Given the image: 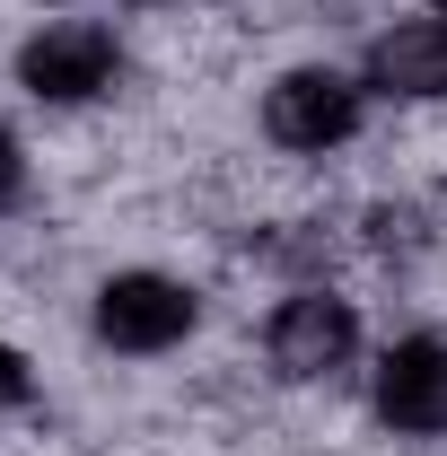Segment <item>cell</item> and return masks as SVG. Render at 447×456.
Returning <instances> with one entry per match:
<instances>
[{
	"instance_id": "obj_8",
	"label": "cell",
	"mask_w": 447,
	"mask_h": 456,
	"mask_svg": "<svg viewBox=\"0 0 447 456\" xmlns=\"http://www.w3.org/2000/svg\"><path fill=\"white\" fill-rule=\"evenodd\" d=\"M9 403H27V360L0 342V412H9Z\"/></svg>"
},
{
	"instance_id": "obj_4",
	"label": "cell",
	"mask_w": 447,
	"mask_h": 456,
	"mask_svg": "<svg viewBox=\"0 0 447 456\" xmlns=\"http://www.w3.org/2000/svg\"><path fill=\"white\" fill-rule=\"evenodd\" d=\"M264 351H272L280 378H334L351 369V351H360V316H351V298L334 289H298V298H280L272 325H264Z\"/></svg>"
},
{
	"instance_id": "obj_2",
	"label": "cell",
	"mask_w": 447,
	"mask_h": 456,
	"mask_svg": "<svg viewBox=\"0 0 447 456\" xmlns=\"http://www.w3.org/2000/svg\"><path fill=\"white\" fill-rule=\"evenodd\" d=\"M114 36L106 27H88V18H61L45 36H27L18 45V88L27 97H45V106H88V97H106L114 88Z\"/></svg>"
},
{
	"instance_id": "obj_3",
	"label": "cell",
	"mask_w": 447,
	"mask_h": 456,
	"mask_svg": "<svg viewBox=\"0 0 447 456\" xmlns=\"http://www.w3.org/2000/svg\"><path fill=\"white\" fill-rule=\"evenodd\" d=\"M193 289L167 281V273H114L106 289H97V342L106 351H175V342L193 334Z\"/></svg>"
},
{
	"instance_id": "obj_6",
	"label": "cell",
	"mask_w": 447,
	"mask_h": 456,
	"mask_svg": "<svg viewBox=\"0 0 447 456\" xmlns=\"http://www.w3.org/2000/svg\"><path fill=\"white\" fill-rule=\"evenodd\" d=\"M369 88L403 106H439L447 97V18H403L369 45Z\"/></svg>"
},
{
	"instance_id": "obj_9",
	"label": "cell",
	"mask_w": 447,
	"mask_h": 456,
	"mask_svg": "<svg viewBox=\"0 0 447 456\" xmlns=\"http://www.w3.org/2000/svg\"><path fill=\"white\" fill-rule=\"evenodd\" d=\"M141 9H158V0H141Z\"/></svg>"
},
{
	"instance_id": "obj_7",
	"label": "cell",
	"mask_w": 447,
	"mask_h": 456,
	"mask_svg": "<svg viewBox=\"0 0 447 456\" xmlns=\"http://www.w3.org/2000/svg\"><path fill=\"white\" fill-rule=\"evenodd\" d=\"M18 193H27V159H18V141L0 132V211H9Z\"/></svg>"
},
{
	"instance_id": "obj_10",
	"label": "cell",
	"mask_w": 447,
	"mask_h": 456,
	"mask_svg": "<svg viewBox=\"0 0 447 456\" xmlns=\"http://www.w3.org/2000/svg\"><path fill=\"white\" fill-rule=\"evenodd\" d=\"M439 9H447V0H439Z\"/></svg>"
},
{
	"instance_id": "obj_1",
	"label": "cell",
	"mask_w": 447,
	"mask_h": 456,
	"mask_svg": "<svg viewBox=\"0 0 447 456\" xmlns=\"http://www.w3.org/2000/svg\"><path fill=\"white\" fill-rule=\"evenodd\" d=\"M264 132L280 150H298V159H325V150H342L360 132V88L342 70H316V61L307 70H280L264 88Z\"/></svg>"
},
{
	"instance_id": "obj_5",
	"label": "cell",
	"mask_w": 447,
	"mask_h": 456,
	"mask_svg": "<svg viewBox=\"0 0 447 456\" xmlns=\"http://www.w3.org/2000/svg\"><path fill=\"white\" fill-rule=\"evenodd\" d=\"M378 421L403 439H447V334H412L378 360Z\"/></svg>"
}]
</instances>
